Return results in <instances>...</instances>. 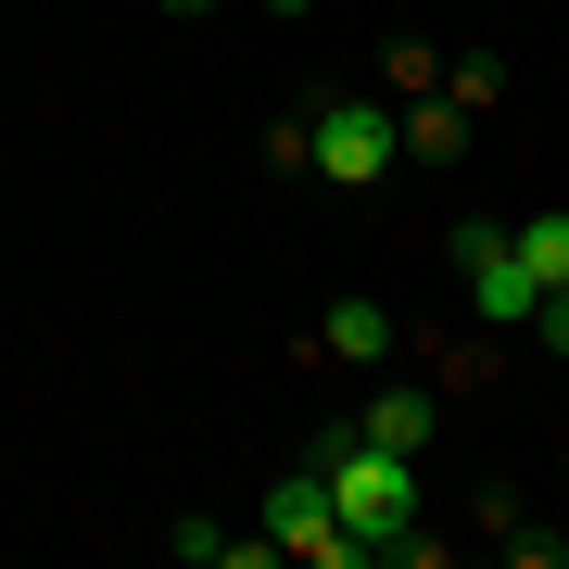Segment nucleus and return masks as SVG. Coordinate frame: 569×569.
I'll return each instance as SVG.
<instances>
[{
    "label": "nucleus",
    "instance_id": "1",
    "mask_svg": "<svg viewBox=\"0 0 569 569\" xmlns=\"http://www.w3.org/2000/svg\"><path fill=\"white\" fill-rule=\"evenodd\" d=\"M305 468L329 481V507H342V531L367 545V569H392V545H406V519H418V456L367 443V430H317Z\"/></svg>",
    "mask_w": 569,
    "mask_h": 569
},
{
    "label": "nucleus",
    "instance_id": "2",
    "mask_svg": "<svg viewBox=\"0 0 569 569\" xmlns=\"http://www.w3.org/2000/svg\"><path fill=\"white\" fill-rule=\"evenodd\" d=\"M266 545H279V569H367V545L342 531L317 468H279V481H266Z\"/></svg>",
    "mask_w": 569,
    "mask_h": 569
},
{
    "label": "nucleus",
    "instance_id": "3",
    "mask_svg": "<svg viewBox=\"0 0 569 569\" xmlns=\"http://www.w3.org/2000/svg\"><path fill=\"white\" fill-rule=\"evenodd\" d=\"M456 279H468V317L481 329H531V305H545V279L519 266V241L493 216H456Z\"/></svg>",
    "mask_w": 569,
    "mask_h": 569
},
{
    "label": "nucleus",
    "instance_id": "4",
    "mask_svg": "<svg viewBox=\"0 0 569 569\" xmlns=\"http://www.w3.org/2000/svg\"><path fill=\"white\" fill-rule=\"evenodd\" d=\"M392 164H406L392 102H317V178H329V190H380Z\"/></svg>",
    "mask_w": 569,
    "mask_h": 569
},
{
    "label": "nucleus",
    "instance_id": "5",
    "mask_svg": "<svg viewBox=\"0 0 569 569\" xmlns=\"http://www.w3.org/2000/svg\"><path fill=\"white\" fill-rule=\"evenodd\" d=\"M317 355H342V367H392V355H406V329H392L380 291H342V305L317 317Z\"/></svg>",
    "mask_w": 569,
    "mask_h": 569
},
{
    "label": "nucleus",
    "instance_id": "6",
    "mask_svg": "<svg viewBox=\"0 0 569 569\" xmlns=\"http://www.w3.org/2000/svg\"><path fill=\"white\" fill-rule=\"evenodd\" d=\"M355 430H367V443H392V456H418L430 430H443V392H430V380H380Z\"/></svg>",
    "mask_w": 569,
    "mask_h": 569
},
{
    "label": "nucleus",
    "instance_id": "7",
    "mask_svg": "<svg viewBox=\"0 0 569 569\" xmlns=\"http://www.w3.org/2000/svg\"><path fill=\"white\" fill-rule=\"evenodd\" d=\"M392 127H406V152H418V164H456V152H468V127H481V114H456L443 89H418V102H392Z\"/></svg>",
    "mask_w": 569,
    "mask_h": 569
},
{
    "label": "nucleus",
    "instance_id": "8",
    "mask_svg": "<svg viewBox=\"0 0 569 569\" xmlns=\"http://www.w3.org/2000/svg\"><path fill=\"white\" fill-rule=\"evenodd\" d=\"M507 241H519V266L545 291H569V216H531V228H507Z\"/></svg>",
    "mask_w": 569,
    "mask_h": 569
},
{
    "label": "nucleus",
    "instance_id": "9",
    "mask_svg": "<svg viewBox=\"0 0 569 569\" xmlns=\"http://www.w3.org/2000/svg\"><path fill=\"white\" fill-rule=\"evenodd\" d=\"M443 102H456V114H493V102H507V63H493V51L443 63Z\"/></svg>",
    "mask_w": 569,
    "mask_h": 569
},
{
    "label": "nucleus",
    "instance_id": "10",
    "mask_svg": "<svg viewBox=\"0 0 569 569\" xmlns=\"http://www.w3.org/2000/svg\"><path fill=\"white\" fill-rule=\"evenodd\" d=\"M418 89H443V51H430V39H392V102H418Z\"/></svg>",
    "mask_w": 569,
    "mask_h": 569
},
{
    "label": "nucleus",
    "instance_id": "11",
    "mask_svg": "<svg viewBox=\"0 0 569 569\" xmlns=\"http://www.w3.org/2000/svg\"><path fill=\"white\" fill-rule=\"evenodd\" d=\"M266 164H279V178H305V164H317V114H279V127H266Z\"/></svg>",
    "mask_w": 569,
    "mask_h": 569
},
{
    "label": "nucleus",
    "instance_id": "12",
    "mask_svg": "<svg viewBox=\"0 0 569 569\" xmlns=\"http://www.w3.org/2000/svg\"><path fill=\"white\" fill-rule=\"evenodd\" d=\"M507 557H519V569H557V557H569V531H531V519H519V531H507Z\"/></svg>",
    "mask_w": 569,
    "mask_h": 569
},
{
    "label": "nucleus",
    "instance_id": "13",
    "mask_svg": "<svg viewBox=\"0 0 569 569\" xmlns=\"http://www.w3.org/2000/svg\"><path fill=\"white\" fill-rule=\"evenodd\" d=\"M531 329H545V355H569V291H545V305H531Z\"/></svg>",
    "mask_w": 569,
    "mask_h": 569
},
{
    "label": "nucleus",
    "instance_id": "14",
    "mask_svg": "<svg viewBox=\"0 0 569 569\" xmlns=\"http://www.w3.org/2000/svg\"><path fill=\"white\" fill-rule=\"evenodd\" d=\"M164 13H216V0H164Z\"/></svg>",
    "mask_w": 569,
    "mask_h": 569
},
{
    "label": "nucleus",
    "instance_id": "15",
    "mask_svg": "<svg viewBox=\"0 0 569 569\" xmlns=\"http://www.w3.org/2000/svg\"><path fill=\"white\" fill-rule=\"evenodd\" d=\"M279 13H291V0H279Z\"/></svg>",
    "mask_w": 569,
    "mask_h": 569
}]
</instances>
